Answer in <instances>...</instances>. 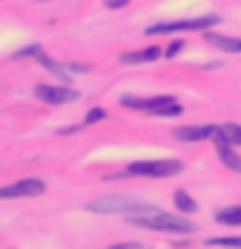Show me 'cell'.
<instances>
[{
    "mask_svg": "<svg viewBox=\"0 0 241 249\" xmlns=\"http://www.w3.org/2000/svg\"><path fill=\"white\" fill-rule=\"evenodd\" d=\"M218 132H221V138H225L231 145H241V124L223 122V124H218Z\"/></svg>",
    "mask_w": 241,
    "mask_h": 249,
    "instance_id": "cell-13",
    "label": "cell"
},
{
    "mask_svg": "<svg viewBox=\"0 0 241 249\" xmlns=\"http://www.w3.org/2000/svg\"><path fill=\"white\" fill-rule=\"evenodd\" d=\"M104 5L106 8H127L130 0H104Z\"/></svg>",
    "mask_w": 241,
    "mask_h": 249,
    "instance_id": "cell-19",
    "label": "cell"
},
{
    "mask_svg": "<svg viewBox=\"0 0 241 249\" xmlns=\"http://www.w3.org/2000/svg\"><path fill=\"white\" fill-rule=\"evenodd\" d=\"M109 249H148L145 244H140V241H124V244H114Z\"/></svg>",
    "mask_w": 241,
    "mask_h": 249,
    "instance_id": "cell-17",
    "label": "cell"
},
{
    "mask_svg": "<svg viewBox=\"0 0 241 249\" xmlns=\"http://www.w3.org/2000/svg\"><path fill=\"white\" fill-rule=\"evenodd\" d=\"M122 107H127V109H140V112L158 114V117H179V114L184 112V107L179 104L174 96H153V99L122 96Z\"/></svg>",
    "mask_w": 241,
    "mask_h": 249,
    "instance_id": "cell-2",
    "label": "cell"
},
{
    "mask_svg": "<svg viewBox=\"0 0 241 249\" xmlns=\"http://www.w3.org/2000/svg\"><path fill=\"white\" fill-rule=\"evenodd\" d=\"M205 244L207 247H236V249H241V236H210V239H205Z\"/></svg>",
    "mask_w": 241,
    "mask_h": 249,
    "instance_id": "cell-15",
    "label": "cell"
},
{
    "mask_svg": "<svg viewBox=\"0 0 241 249\" xmlns=\"http://www.w3.org/2000/svg\"><path fill=\"white\" fill-rule=\"evenodd\" d=\"M47 190L42 179H21V182L0 187V200H13V197H36Z\"/></svg>",
    "mask_w": 241,
    "mask_h": 249,
    "instance_id": "cell-6",
    "label": "cell"
},
{
    "mask_svg": "<svg viewBox=\"0 0 241 249\" xmlns=\"http://www.w3.org/2000/svg\"><path fill=\"white\" fill-rule=\"evenodd\" d=\"M184 169L182 161H135L127 166V174H135V177H174Z\"/></svg>",
    "mask_w": 241,
    "mask_h": 249,
    "instance_id": "cell-4",
    "label": "cell"
},
{
    "mask_svg": "<svg viewBox=\"0 0 241 249\" xmlns=\"http://www.w3.org/2000/svg\"><path fill=\"white\" fill-rule=\"evenodd\" d=\"M213 127H215V124H202V127H179V130H174V138L184 140V143H197V140L213 138Z\"/></svg>",
    "mask_w": 241,
    "mask_h": 249,
    "instance_id": "cell-10",
    "label": "cell"
},
{
    "mask_svg": "<svg viewBox=\"0 0 241 249\" xmlns=\"http://www.w3.org/2000/svg\"><path fill=\"white\" fill-rule=\"evenodd\" d=\"M182 47H184L182 42H174V44H169L166 50H163V54H166V57L171 60V57H174V54H179V52H182Z\"/></svg>",
    "mask_w": 241,
    "mask_h": 249,
    "instance_id": "cell-18",
    "label": "cell"
},
{
    "mask_svg": "<svg viewBox=\"0 0 241 249\" xmlns=\"http://www.w3.org/2000/svg\"><path fill=\"white\" fill-rule=\"evenodd\" d=\"M210 140H215V148H218V159H221L225 166H228L231 171H239L241 174V156L233 151V145L228 143L225 138H221V132H218V124L213 127V138Z\"/></svg>",
    "mask_w": 241,
    "mask_h": 249,
    "instance_id": "cell-8",
    "label": "cell"
},
{
    "mask_svg": "<svg viewBox=\"0 0 241 249\" xmlns=\"http://www.w3.org/2000/svg\"><path fill=\"white\" fill-rule=\"evenodd\" d=\"M221 23V16H202V18H182V21H166V23H153L145 29L148 36H158V34H171V31H205L210 26Z\"/></svg>",
    "mask_w": 241,
    "mask_h": 249,
    "instance_id": "cell-3",
    "label": "cell"
},
{
    "mask_svg": "<svg viewBox=\"0 0 241 249\" xmlns=\"http://www.w3.org/2000/svg\"><path fill=\"white\" fill-rule=\"evenodd\" d=\"M132 226L138 229H148V231H163V233H192L197 226L192 221H187L182 215H171V213H163V210L153 208V205H145V210L140 213H130L124 215Z\"/></svg>",
    "mask_w": 241,
    "mask_h": 249,
    "instance_id": "cell-1",
    "label": "cell"
},
{
    "mask_svg": "<svg viewBox=\"0 0 241 249\" xmlns=\"http://www.w3.org/2000/svg\"><path fill=\"white\" fill-rule=\"evenodd\" d=\"M215 221L223 223V226H241V205L218 210V213H215Z\"/></svg>",
    "mask_w": 241,
    "mask_h": 249,
    "instance_id": "cell-12",
    "label": "cell"
},
{
    "mask_svg": "<svg viewBox=\"0 0 241 249\" xmlns=\"http://www.w3.org/2000/svg\"><path fill=\"white\" fill-rule=\"evenodd\" d=\"M138 208V202L132 197H117V195H112V197H99L88 202V210H93V213H132V210Z\"/></svg>",
    "mask_w": 241,
    "mask_h": 249,
    "instance_id": "cell-7",
    "label": "cell"
},
{
    "mask_svg": "<svg viewBox=\"0 0 241 249\" xmlns=\"http://www.w3.org/2000/svg\"><path fill=\"white\" fill-rule=\"evenodd\" d=\"M161 54H163L161 47L151 44V47H143V50H138V52H124L120 60L124 62V65H143V62H155Z\"/></svg>",
    "mask_w": 241,
    "mask_h": 249,
    "instance_id": "cell-9",
    "label": "cell"
},
{
    "mask_svg": "<svg viewBox=\"0 0 241 249\" xmlns=\"http://www.w3.org/2000/svg\"><path fill=\"white\" fill-rule=\"evenodd\" d=\"M34 96L42 99L44 104H68V101H78L81 93L68 86H54V83H42L34 89Z\"/></svg>",
    "mask_w": 241,
    "mask_h": 249,
    "instance_id": "cell-5",
    "label": "cell"
},
{
    "mask_svg": "<svg viewBox=\"0 0 241 249\" xmlns=\"http://www.w3.org/2000/svg\"><path fill=\"white\" fill-rule=\"evenodd\" d=\"M174 205L182 210V213H194V210H197V202L189 197V192H187V190H176V195H174Z\"/></svg>",
    "mask_w": 241,
    "mask_h": 249,
    "instance_id": "cell-14",
    "label": "cell"
},
{
    "mask_svg": "<svg viewBox=\"0 0 241 249\" xmlns=\"http://www.w3.org/2000/svg\"><path fill=\"white\" fill-rule=\"evenodd\" d=\"M104 117H106V112H104V109H91V112L88 114H86V120H83V124H93V122H99V120H104Z\"/></svg>",
    "mask_w": 241,
    "mask_h": 249,
    "instance_id": "cell-16",
    "label": "cell"
},
{
    "mask_svg": "<svg viewBox=\"0 0 241 249\" xmlns=\"http://www.w3.org/2000/svg\"><path fill=\"white\" fill-rule=\"evenodd\" d=\"M205 42H210L213 47H218V50L223 52H241V39L236 36H223V34H215V31H207L205 29Z\"/></svg>",
    "mask_w": 241,
    "mask_h": 249,
    "instance_id": "cell-11",
    "label": "cell"
}]
</instances>
